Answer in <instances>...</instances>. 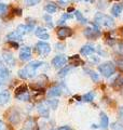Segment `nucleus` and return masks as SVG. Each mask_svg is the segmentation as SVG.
<instances>
[{"label":"nucleus","instance_id":"obj_14","mask_svg":"<svg viewBox=\"0 0 123 130\" xmlns=\"http://www.w3.org/2000/svg\"><path fill=\"white\" fill-rule=\"evenodd\" d=\"M38 112L39 114L44 118H48L49 115H50V112H49V107L47 106L44 103H41L40 105H38Z\"/></svg>","mask_w":123,"mask_h":130},{"label":"nucleus","instance_id":"obj_39","mask_svg":"<svg viewBox=\"0 0 123 130\" xmlns=\"http://www.w3.org/2000/svg\"><path fill=\"white\" fill-rule=\"evenodd\" d=\"M58 2L62 3V5H65V3L67 2V0H58Z\"/></svg>","mask_w":123,"mask_h":130},{"label":"nucleus","instance_id":"obj_1","mask_svg":"<svg viewBox=\"0 0 123 130\" xmlns=\"http://www.w3.org/2000/svg\"><path fill=\"white\" fill-rule=\"evenodd\" d=\"M42 65H43V62H41V61H32L31 63H29L24 68L18 71V76L23 79L32 78V77L36 76L38 68L41 67Z\"/></svg>","mask_w":123,"mask_h":130},{"label":"nucleus","instance_id":"obj_6","mask_svg":"<svg viewBox=\"0 0 123 130\" xmlns=\"http://www.w3.org/2000/svg\"><path fill=\"white\" fill-rule=\"evenodd\" d=\"M99 30L95 25H92V27H89L84 30V36L89 39H95L99 36Z\"/></svg>","mask_w":123,"mask_h":130},{"label":"nucleus","instance_id":"obj_26","mask_svg":"<svg viewBox=\"0 0 123 130\" xmlns=\"http://www.w3.org/2000/svg\"><path fill=\"white\" fill-rule=\"evenodd\" d=\"M71 70V68L70 67H69V66H66V67H63V68H62V70L58 72V76L59 77H65V76H66L67 75V73L69 72V71H70Z\"/></svg>","mask_w":123,"mask_h":130},{"label":"nucleus","instance_id":"obj_3","mask_svg":"<svg viewBox=\"0 0 123 130\" xmlns=\"http://www.w3.org/2000/svg\"><path fill=\"white\" fill-rule=\"evenodd\" d=\"M98 72H99L102 76L110 77L116 73V65L112 62H105L98 66Z\"/></svg>","mask_w":123,"mask_h":130},{"label":"nucleus","instance_id":"obj_17","mask_svg":"<svg viewBox=\"0 0 123 130\" xmlns=\"http://www.w3.org/2000/svg\"><path fill=\"white\" fill-rule=\"evenodd\" d=\"M93 52H95V49H94L92 46H90V44H85V46L82 47L81 50H80V53L82 55H85V56L92 54Z\"/></svg>","mask_w":123,"mask_h":130},{"label":"nucleus","instance_id":"obj_28","mask_svg":"<svg viewBox=\"0 0 123 130\" xmlns=\"http://www.w3.org/2000/svg\"><path fill=\"white\" fill-rule=\"evenodd\" d=\"M88 72H89L90 76H91V78H92L94 81H98V79H99V75H98L97 73L93 72V71H88Z\"/></svg>","mask_w":123,"mask_h":130},{"label":"nucleus","instance_id":"obj_35","mask_svg":"<svg viewBox=\"0 0 123 130\" xmlns=\"http://www.w3.org/2000/svg\"><path fill=\"white\" fill-rule=\"evenodd\" d=\"M71 18H72V15H70V14L66 13V14H64L63 16H62V20H60V22H63L64 20H67V19H71Z\"/></svg>","mask_w":123,"mask_h":130},{"label":"nucleus","instance_id":"obj_32","mask_svg":"<svg viewBox=\"0 0 123 130\" xmlns=\"http://www.w3.org/2000/svg\"><path fill=\"white\" fill-rule=\"evenodd\" d=\"M114 81H118L117 85H118V87H120V86H123V77H118V78L114 80Z\"/></svg>","mask_w":123,"mask_h":130},{"label":"nucleus","instance_id":"obj_18","mask_svg":"<svg viewBox=\"0 0 123 130\" xmlns=\"http://www.w3.org/2000/svg\"><path fill=\"white\" fill-rule=\"evenodd\" d=\"M109 126V119L105 113H100V127L101 129H107Z\"/></svg>","mask_w":123,"mask_h":130},{"label":"nucleus","instance_id":"obj_19","mask_svg":"<svg viewBox=\"0 0 123 130\" xmlns=\"http://www.w3.org/2000/svg\"><path fill=\"white\" fill-rule=\"evenodd\" d=\"M68 62L70 63V65H72V66H79V65H81L82 63V60L80 59L79 55H73V56H70V58L68 59Z\"/></svg>","mask_w":123,"mask_h":130},{"label":"nucleus","instance_id":"obj_7","mask_svg":"<svg viewBox=\"0 0 123 130\" xmlns=\"http://www.w3.org/2000/svg\"><path fill=\"white\" fill-rule=\"evenodd\" d=\"M71 35H72L71 28L66 27V26L60 27V28H58V30H57V37H58V39H60V40L70 37Z\"/></svg>","mask_w":123,"mask_h":130},{"label":"nucleus","instance_id":"obj_30","mask_svg":"<svg viewBox=\"0 0 123 130\" xmlns=\"http://www.w3.org/2000/svg\"><path fill=\"white\" fill-rule=\"evenodd\" d=\"M26 2L28 6H36L40 2V0H26Z\"/></svg>","mask_w":123,"mask_h":130},{"label":"nucleus","instance_id":"obj_23","mask_svg":"<svg viewBox=\"0 0 123 130\" xmlns=\"http://www.w3.org/2000/svg\"><path fill=\"white\" fill-rule=\"evenodd\" d=\"M16 98H17L18 100H20V101H28L29 100V93H28V91H26V92H24V93H20V94H18V95H15Z\"/></svg>","mask_w":123,"mask_h":130},{"label":"nucleus","instance_id":"obj_13","mask_svg":"<svg viewBox=\"0 0 123 130\" xmlns=\"http://www.w3.org/2000/svg\"><path fill=\"white\" fill-rule=\"evenodd\" d=\"M9 120L11 121L12 124H18L19 120H20V117H19V114L17 111H15V109H12L9 114Z\"/></svg>","mask_w":123,"mask_h":130},{"label":"nucleus","instance_id":"obj_31","mask_svg":"<svg viewBox=\"0 0 123 130\" xmlns=\"http://www.w3.org/2000/svg\"><path fill=\"white\" fill-rule=\"evenodd\" d=\"M44 20H46V21H47V24H48L49 26H50V27H53V24H52V19H51V18H50V16H49L48 14H47V15H44Z\"/></svg>","mask_w":123,"mask_h":130},{"label":"nucleus","instance_id":"obj_2","mask_svg":"<svg viewBox=\"0 0 123 130\" xmlns=\"http://www.w3.org/2000/svg\"><path fill=\"white\" fill-rule=\"evenodd\" d=\"M95 22L97 25L104 26V27H113L114 21L111 16L106 15L104 13H97L95 15Z\"/></svg>","mask_w":123,"mask_h":130},{"label":"nucleus","instance_id":"obj_36","mask_svg":"<svg viewBox=\"0 0 123 130\" xmlns=\"http://www.w3.org/2000/svg\"><path fill=\"white\" fill-rule=\"evenodd\" d=\"M6 129V125L2 120H0V130H5Z\"/></svg>","mask_w":123,"mask_h":130},{"label":"nucleus","instance_id":"obj_4","mask_svg":"<svg viewBox=\"0 0 123 130\" xmlns=\"http://www.w3.org/2000/svg\"><path fill=\"white\" fill-rule=\"evenodd\" d=\"M36 50L38 52V54L42 56H47L51 52V47L50 44L46 41H39L36 44Z\"/></svg>","mask_w":123,"mask_h":130},{"label":"nucleus","instance_id":"obj_37","mask_svg":"<svg viewBox=\"0 0 123 130\" xmlns=\"http://www.w3.org/2000/svg\"><path fill=\"white\" fill-rule=\"evenodd\" d=\"M57 130H71V128L68 127V126H64V127H60V128H58Z\"/></svg>","mask_w":123,"mask_h":130},{"label":"nucleus","instance_id":"obj_27","mask_svg":"<svg viewBox=\"0 0 123 130\" xmlns=\"http://www.w3.org/2000/svg\"><path fill=\"white\" fill-rule=\"evenodd\" d=\"M48 104L51 106V108L55 109L57 106H58V100H49L48 101Z\"/></svg>","mask_w":123,"mask_h":130},{"label":"nucleus","instance_id":"obj_25","mask_svg":"<svg viewBox=\"0 0 123 130\" xmlns=\"http://www.w3.org/2000/svg\"><path fill=\"white\" fill-rule=\"evenodd\" d=\"M27 91V87L25 86V85H22V86H19L16 88V90H15V95H18L20 94V93H24V92H26Z\"/></svg>","mask_w":123,"mask_h":130},{"label":"nucleus","instance_id":"obj_34","mask_svg":"<svg viewBox=\"0 0 123 130\" xmlns=\"http://www.w3.org/2000/svg\"><path fill=\"white\" fill-rule=\"evenodd\" d=\"M113 129L114 130H123V127L120 124H113Z\"/></svg>","mask_w":123,"mask_h":130},{"label":"nucleus","instance_id":"obj_38","mask_svg":"<svg viewBox=\"0 0 123 130\" xmlns=\"http://www.w3.org/2000/svg\"><path fill=\"white\" fill-rule=\"evenodd\" d=\"M119 114H120V118L123 120V107L120 108V112H119Z\"/></svg>","mask_w":123,"mask_h":130},{"label":"nucleus","instance_id":"obj_5","mask_svg":"<svg viewBox=\"0 0 123 130\" xmlns=\"http://www.w3.org/2000/svg\"><path fill=\"white\" fill-rule=\"evenodd\" d=\"M67 61H68V59L65 55H56L55 58L52 60V65L55 68H63Z\"/></svg>","mask_w":123,"mask_h":130},{"label":"nucleus","instance_id":"obj_9","mask_svg":"<svg viewBox=\"0 0 123 130\" xmlns=\"http://www.w3.org/2000/svg\"><path fill=\"white\" fill-rule=\"evenodd\" d=\"M31 58V49L29 47H23L19 51V59L22 61H28Z\"/></svg>","mask_w":123,"mask_h":130},{"label":"nucleus","instance_id":"obj_33","mask_svg":"<svg viewBox=\"0 0 123 130\" xmlns=\"http://www.w3.org/2000/svg\"><path fill=\"white\" fill-rule=\"evenodd\" d=\"M117 65H118V68H119V70L123 72V60L117 61Z\"/></svg>","mask_w":123,"mask_h":130},{"label":"nucleus","instance_id":"obj_21","mask_svg":"<svg viewBox=\"0 0 123 130\" xmlns=\"http://www.w3.org/2000/svg\"><path fill=\"white\" fill-rule=\"evenodd\" d=\"M111 13L113 16H120L122 13V6L117 3V5H113V7L111 8Z\"/></svg>","mask_w":123,"mask_h":130},{"label":"nucleus","instance_id":"obj_11","mask_svg":"<svg viewBox=\"0 0 123 130\" xmlns=\"http://www.w3.org/2000/svg\"><path fill=\"white\" fill-rule=\"evenodd\" d=\"M35 34H36L37 37H39L40 39H43V40H47V39L50 38V35H49V32L47 31L46 28H43V27H38L36 29Z\"/></svg>","mask_w":123,"mask_h":130},{"label":"nucleus","instance_id":"obj_16","mask_svg":"<svg viewBox=\"0 0 123 130\" xmlns=\"http://www.w3.org/2000/svg\"><path fill=\"white\" fill-rule=\"evenodd\" d=\"M10 100V92L8 90H3L0 92V105H5Z\"/></svg>","mask_w":123,"mask_h":130},{"label":"nucleus","instance_id":"obj_29","mask_svg":"<svg viewBox=\"0 0 123 130\" xmlns=\"http://www.w3.org/2000/svg\"><path fill=\"white\" fill-rule=\"evenodd\" d=\"M7 10H8V6L6 5V3H0V15L6 14Z\"/></svg>","mask_w":123,"mask_h":130},{"label":"nucleus","instance_id":"obj_15","mask_svg":"<svg viewBox=\"0 0 123 130\" xmlns=\"http://www.w3.org/2000/svg\"><path fill=\"white\" fill-rule=\"evenodd\" d=\"M62 95V88L58 86H55V87H52L50 90L48 91V96L53 98V96H59Z\"/></svg>","mask_w":123,"mask_h":130},{"label":"nucleus","instance_id":"obj_42","mask_svg":"<svg viewBox=\"0 0 123 130\" xmlns=\"http://www.w3.org/2000/svg\"><path fill=\"white\" fill-rule=\"evenodd\" d=\"M122 34H123V29H122Z\"/></svg>","mask_w":123,"mask_h":130},{"label":"nucleus","instance_id":"obj_20","mask_svg":"<svg viewBox=\"0 0 123 130\" xmlns=\"http://www.w3.org/2000/svg\"><path fill=\"white\" fill-rule=\"evenodd\" d=\"M44 10L47 11V13L52 14V13H55V12H56L57 7H56L55 3H53V2H49V3H47V6L44 7Z\"/></svg>","mask_w":123,"mask_h":130},{"label":"nucleus","instance_id":"obj_10","mask_svg":"<svg viewBox=\"0 0 123 130\" xmlns=\"http://www.w3.org/2000/svg\"><path fill=\"white\" fill-rule=\"evenodd\" d=\"M32 29H34V24H20V25L17 26V29L16 31H18L20 35H24V34H27V32H30Z\"/></svg>","mask_w":123,"mask_h":130},{"label":"nucleus","instance_id":"obj_8","mask_svg":"<svg viewBox=\"0 0 123 130\" xmlns=\"http://www.w3.org/2000/svg\"><path fill=\"white\" fill-rule=\"evenodd\" d=\"M2 59H3V61H5V63L7 65H9V66H14V65H15V59H14V56L9 51H3Z\"/></svg>","mask_w":123,"mask_h":130},{"label":"nucleus","instance_id":"obj_12","mask_svg":"<svg viewBox=\"0 0 123 130\" xmlns=\"http://www.w3.org/2000/svg\"><path fill=\"white\" fill-rule=\"evenodd\" d=\"M22 37H23V35H20L18 31H12V32H10V34H8L7 35V39L9 40V41L11 42V41H13V42H15V41H19V40H22Z\"/></svg>","mask_w":123,"mask_h":130},{"label":"nucleus","instance_id":"obj_24","mask_svg":"<svg viewBox=\"0 0 123 130\" xmlns=\"http://www.w3.org/2000/svg\"><path fill=\"white\" fill-rule=\"evenodd\" d=\"M75 16L77 18V20L79 22H81V23H87V19H85L79 11H75Z\"/></svg>","mask_w":123,"mask_h":130},{"label":"nucleus","instance_id":"obj_22","mask_svg":"<svg viewBox=\"0 0 123 130\" xmlns=\"http://www.w3.org/2000/svg\"><path fill=\"white\" fill-rule=\"evenodd\" d=\"M94 96H95L94 92H89V93H87V94H84L83 96H82V100H83L84 102H92Z\"/></svg>","mask_w":123,"mask_h":130},{"label":"nucleus","instance_id":"obj_41","mask_svg":"<svg viewBox=\"0 0 123 130\" xmlns=\"http://www.w3.org/2000/svg\"><path fill=\"white\" fill-rule=\"evenodd\" d=\"M2 81H3V80H2L1 78H0V85H1V84H2Z\"/></svg>","mask_w":123,"mask_h":130},{"label":"nucleus","instance_id":"obj_40","mask_svg":"<svg viewBox=\"0 0 123 130\" xmlns=\"http://www.w3.org/2000/svg\"><path fill=\"white\" fill-rule=\"evenodd\" d=\"M71 11H73L72 8H68V12H71Z\"/></svg>","mask_w":123,"mask_h":130}]
</instances>
